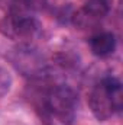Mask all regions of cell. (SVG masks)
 Here are the masks:
<instances>
[{"mask_svg": "<svg viewBox=\"0 0 123 125\" xmlns=\"http://www.w3.org/2000/svg\"><path fill=\"white\" fill-rule=\"evenodd\" d=\"M88 47L93 55L98 58H107L114 54L116 47H117V39L113 32L101 31L90 36Z\"/></svg>", "mask_w": 123, "mask_h": 125, "instance_id": "obj_6", "label": "cell"}, {"mask_svg": "<svg viewBox=\"0 0 123 125\" xmlns=\"http://www.w3.org/2000/svg\"><path fill=\"white\" fill-rule=\"evenodd\" d=\"M46 1L48 0H12L10 7L19 9V10H26V12H33V10H39V9L45 7Z\"/></svg>", "mask_w": 123, "mask_h": 125, "instance_id": "obj_7", "label": "cell"}, {"mask_svg": "<svg viewBox=\"0 0 123 125\" xmlns=\"http://www.w3.org/2000/svg\"><path fill=\"white\" fill-rule=\"evenodd\" d=\"M122 82L114 76H106L98 80L88 93V106L97 121H107L122 111Z\"/></svg>", "mask_w": 123, "mask_h": 125, "instance_id": "obj_2", "label": "cell"}, {"mask_svg": "<svg viewBox=\"0 0 123 125\" xmlns=\"http://www.w3.org/2000/svg\"><path fill=\"white\" fill-rule=\"evenodd\" d=\"M7 60L10 64L25 77L38 80L46 77L48 62L42 51L29 44H19L7 52Z\"/></svg>", "mask_w": 123, "mask_h": 125, "instance_id": "obj_4", "label": "cell"}, {"mask_svg": "<svg viewBox=\"0 0 123 125\" xmlns=\"http://www.w3.org/2000/svg\"><path fill=\"white\" fill-rule=\"evenodd\" d=\"M78 102V93L68 84H54L42 89L41 97H38L41 114L61 125H72L77 118Z\"/></svg>", "mask_w": 123, "mask_h": 125, "instance_id": "obj_1", "label": "cell"}, {"mask_svg": "<svg viewBox=\"0 0 123 125\" xmlns=\"http://www.w3.org/2000/svg\"><path fill=\"white\" fill-rule=\"evenodd\" d=\"M42 29L41 22L31 12L10 7V10L0 19V33L19 44H29Z\"/></svg>", "mask_w": 123, "mask_h": 125, "instance_id": "obj_3", "label": "cell"}, {"mask_svg": "<svg viewBox=\"0 0 123 125\" xmlns=\"http://www.w3.org/2000/svg\"><path fill=\"white\" fill-rule=\"evenodd\" d=\"M113 7V0H84L83 6L71 13V22L81 29L96 26Z\"/></svg>", "mask_w": 123, "mask_h": 125, "instance_id": "obj_5", "label": "cell"}, {"mask_svg": "<svg viewBox=\"0 0 123 125\" xmlns=\"http://www.w3.org/2000/svg\"><path fill=\"white\" fill-rule=\"evenodd\" d=\"M12 84H13V79H12L10 73L4 67L0 65V97L6 96L10 92Z\"/></svg>", "mask_w": 123, "mask_h": 125, "instance_id": "obj_8", "label": "cell"}]
</instances>
